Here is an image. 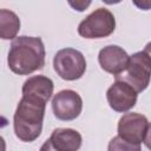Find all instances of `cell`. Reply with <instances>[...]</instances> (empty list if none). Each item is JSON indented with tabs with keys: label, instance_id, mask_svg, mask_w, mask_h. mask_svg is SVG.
<instances>
[{
	"label": "cell",
	"instance_id": "6da1fadb",
	"mask_svg": "<svg viewBox=\"0 0 151 151\" xmlns=\"http://www.w3.org/2000/svg\"><path fill=\"white\" fill-rule=\"evenodd\" d=\"M45 46L40 37H17L11 42L7 64L19 76H27L45 66Z\"/></svg>",
	"mask_w": 151,
	"mask_h": 151
},
{
	"label": "cell",
	"instance_id": "9a60e30c",
	"mask_svg": "<svg viewBox=\"0 0 151 151\" xmlns=\"http://www.w3.org/2000/svg\"><path fill=\"white\" fill-rule=\"evenodd\" d=\"M144 144L146 145V147L149 150H151V123H149L146 133H145V138H144Z\"/></svg>",
	"mask_w": 151,
	"mask_h": 151
},
{
	"label": "cell",
	"instance_id": "7c38bea8",
	"mask_svg": "<svg viewBox=\"0 0 151 151\" xmlns=\"http://www.w3.org/2000/svg\"><path fill=\"white\" fill-rule=\"evenodd\" d=\"M20 29L19 17L6 8L0 9V37L4 40L15 39Z\"/></svg>",
	"mask_w": 151,
	"mask_h": 151
},
{
	"label": "cell",
	"instance_id": "8992f818",
	"mask_svg": "<svg viewBox=\"0 0 151 151\" xmlns=\"http://www.w3.org/2000/svg\"><path fill=\"white\" fill-rule=\"evenodd\" d=\"M52 110L59 120H73L81 113L83 99L73 90H63L52 98Z\"/></svg>",
	"mask_w": 151,
	"mask_h": 151
},
{
	"label": "cell",
	"instance_id": "ac0fdd59",
	"mask_svg": "<svg viewBox=\"0 0 151 151\" xmlns=\"http://www.w3.org/2000/svg\"><path fill=\"white\" fill-rule=\"evenodd\" d=\"M144 52L151 58V41L146 44V46H145V48H144Z\"/></svg>",
	"mask_w": 151,
	"mask_h": 151
},
{
	"label": "cell",
	"instance_id": "7a4b0ae2",
	"mask_svg": "<svg viewBox=\"0 0 151 151\" xmlns=\"http://www.w3.org/2000/svg\"><path fill=\"white\" fill-rule=\"evenodd\" d=\"M45 109L46 104L37 99L22 97L19 100L13 117V127L21 142H34L41 134Z\"/></svg>",
	"mask_w": 151,
	"mask_h": 151
},
{
	"label": "cell",
	"instance_id": "5bb4252c",
	"mask_svg": "<svg viewBox=\"0 0 151 151\" xmlns=\"http://www.w3.org/2000/svg\"><path fill=\"white\" fill-rule=\"evenodd\" d=\"M90 4H91L90 1H87V2H84V1H81V2H80V1H78V2H77V1H76V4H74V2H70V5H71L74 9L79 11V12L85 11V9H86V7H87Z\"/></svg>",
	"mask_w": 151,
	"mask_h": 151
},
{
	"label": "cell",
	"instance_id": "3957f363",
	"mask_svg": "<svg viewBox=\"0 0 151 151\" xmlns=\"http://www.w3.org/2000/svg\"><path fill=\"white\" fill-rule=\"evenodd\" d=\"M151 79V58L144 52H136L130 55L127 67L123 73L116 77V80H122L132 86L137 93L143 92L150 84Z\"/></svg>",
	"mask_w": 151,
	"mask_h": 151
},
{
	"label": "cell",
	"instance_id": "30bf717a",
	"mask_svg": "<svg viewBox=\"0 0 151 151\" xmlns=\"http://www.w3.org/2000/svg\"><path fill=\"white\" fill-rule=\"evenodd\" d=\"M53 80L46 76H33L25 80L22 85V97L40 100L45 104L53 94Z\"/></svg>",
	"mask_w": 151,
	"mask_h": 151
},
{
	"label": "cell",
	"instance_id": "4fadbf2b",
	"mask_svg": "<svg viewBox=\"0 0 151 151\" xmlns=\"http://www.w3.org/2000/svg\"><path fill=\"white\" fill-rule=\"evenodd\" d=\"M107 151H142V149L140 145L129 143L119 136H116L109 142Z\"/></svg>",
	"mask_w": 151,
	"mask_h": 151
},
{
	"label": "cell",
	"instance_id": "ba28073f",
	"mask_svg": "<svg viewBox=\"0 0 151 151\" xmlns=\"http://www.w3.org/2000/svg\"><path fill=\"white\" fill-rule=\"evenodd\" d=\"M138 93L129 84L116 80L106 91V99L110 107L116 112H127L134 107Z\"/></svg>",
	"mask_w": 151,
	"mask_h": 151
},
{
	"label": "cell",
	"instance_id": "52a82bcc",
	"mask_svg": "<svg viewBox=\"0 0 151 151\" xmlns=\"http://www.w3.org/2000/svg\"><path fill=\"white\" fill-rule=\"evenodd\" d=\"M149 126L147 118L138 112H129L120 117L118 122V136L124 140L140 145L144 142Z\"/></svg>",
	"mask_w": 151,
	"mask_h": 151
},
{
	"label": "cell",
	"instance_id": "5b68a950",
	"mask_svg": "<svg viewBox=\"0 0 151 151\" xmlns=\"http://www.w3.org/2000/svg\"><path fill=\"white\" fill-rule=\"evenodd\" d=\"M53 68L64 80H78L86 71V59L80 51L72 47H65L55 53L53 58Z\"/></svg>",
	"mask_w": 151,
	"mask_h": 151
},
{
	"label": "cell",
	"instance_id": "2e32d148",
	"mask_svg": "<svg viewBox=\"0 0 151 151\" xmlns=\"http://www.w3.org/2000/svg\"><path fill=\"white\" fill-rule=\"evenodd\" d=\"M40 151H58V150L52 145V143H51V140H50V138H48V139H46V140L44 142V144L41 145Z\"/></svg>",
	"mask_w": 151,
	"mask_h": 151
},
{
	"label": "cell",
	"instance_id": "277c9868",
	"mask_svg": "<svg viewBox=\"0 0 151 151\" xmlns=\"http://www.w3.org/2000/svg\"><path fill=\"white\" fill-rule=\"evenodd\" d=\"M116 29L114 15L107 8H97L78 25V33L85 39H100L111 35Z\"/></svg>",
	"mask_w": 151,
	"mask_h": 151
},
{
	"label": "cell",
	"instance_id": "8fae6325",
	"mask_svg": "<svg viewBox=\"0 0 151 151\" xmlns=\"http://www.w3.org/2000/svg\"><path fill=\"white\" fill-rule=\"evenodd\" d=\"M50 140L58 151H78L81 146V134L68 127H58L53 130Z\"/></svg>",
	"mask_w": 151,
	"mask_h": 151
},
{
	"label": "cell",
	"instance_id": "e0dca14e",
	"mask_svg": "<svg viewBox=\"0 0 151 151\" xmlns=\"http://www.w3.org/2000/svg\"><path fill=\"white\" fill-rule=\"evenodd\" d=\"M134 5H137L138 7H140L142 9H144V11H146V9H149L150 7H151V2L149 1V2H142V4H139V2H134Z\"/></svg>",
	"mask_w": 151,
	"mask_h": 151
},
{
	"label": "cell",
	"instance_id": "9c48e42d",
	"mask_svg": "<svg viewBox=\"0 0 151 151\" xmlns=\"http://www.w3.org/2000/svg\"><path fill=\"white\" fill-rule=\"evenodd\" d=\"M130 60V55L126 51L118 45H109L99 51L98 61L100 67L107 72L113 74L114 77L119 76L125 71Z\"/></svg>",
	"mask_w": 151,
	"mask_h": 151
}]
</instances>
